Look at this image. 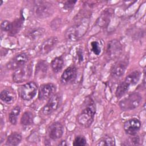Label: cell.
<instances>
[{
  "instance_id": "obj_1",
  "label": "cell",
  "mask_w": 146,
  "mask_h": 146,
  "mask_svg": "<svg viewBox=\"0 0 146 146\" xmlns=\"http://www.w3.org/2000/svg\"><path fill=\"white\" fill-rule=\"evenodd\" d=\"M83 108L78 115V123L85 128H88L92 124L96 113L95 103L91 98H87L83 103Z\"/></svg>"
},
{
  "instance_id": "obj_2",
  "label": "cell",
  "mask_w": 146,
  "mask_h": 146,
  "mask_svg": "<svg viewBox=\"0 0 146 146\" xmlns=\"http://www.w3.org/2000/svg\"><path fill=\"white\" fill-rule=\"evenodd\" d=\"M141 100V96L139 93L134 92L120 100L119 106L123 111L132 110L140 105Z\"/></svg>"
},
{
  "instance_id": "obj_3",
  "label": "cell",
  "mask_w": 146,
  "mask_h": 146,
  "mask_svg": "<svg viewBox=\"0 0 146 146\" xmlns=\"http://www.w3.org/2000/svg\"><path fill=\"white\" fill-rule=\"evenodd\" d=\"M33 72V64L26 63L25 65L16 69L13 75V80L14 82L19 83L29 80Z\"/></svg>"
},
{
  "instance_id": "obj_4",
  "label": "cell",
  "mask_w": 146,
  "mask_h": 146,
  "mask_svg": "<svg viewBox=\"0 0 146 146\" xmlns=\"http://www.w3.org/2000/svg\"><path fill=\"white\" fill-rule=\"evenodd\" d=\"M38 89V87L36 83L30 82L20 86L19 94L23 100L29 101L35 97Z\"/></svg>"
},
{
  "instance_id": "obj_5",
  "label": "cell",
  "mask_w": 146,
  "mask_h": 146,
  "mask_svg": "<svg viewBox=\"0 0 146 146\" xmlns=\"http://www.w3.org/2000/svg\"><path fill=\"white\" fill-rule=\"evenodd\" d=\"M88 28V23H80L67 29L66 32V37L71 40L76 41L82 37Z\"/></svg>"
},
{
  "instance_id": "obj_6",
  "label": "cell",
  "mask_w": 146,
  "mask_h": 146,
  "mask_svg": "<svg viewBox=\"0 0 146 146\" xmlns=\"http://www.w3.org/2000/svg\"><path fill=\"white\" fill-rule=\"evenodd\" d=\"M53 12L52 5L44 1H38L34 6V13L39 18H46L50 16Z\"/></svg>"
},
{
  "instance_id": "obj_7",
  "label": "cell",
  "mask_w": 146,
  "mask_h": 146,
  "mask_svg": "<svg viewBox=\"0 0 146 146\" xmlns=\"http://www.w3.org/2000/svg\"><path fill=\"white\" fill-rule=\"evenodd\" d=\"M122 51L123 46L118 40L113 39L108 43L106 53L109 59L111 60L117 59L121 54Z\"/></svg>"
},
{
  "instance_id": "obj_8",
  "label": "cell",
  "mask_w": 146,
  "mask_h": 146,
  "mask_svg": "<svg viewBox=\"0 0 146 146\" xmlns=\"http://www.w3.org/2000/svg\"><path fill=\"white\" fill-rule=\"evenodd\" d=\"M61 102V96L59 94H55L49 98L47 103L42 108V113L44 115H48L55 111L59 107Z\"/></svg>"
},
{
  "instance_id": "obj_9",
  "label": "cell",
  "mask_w": 146,
  "mask_h": 146,
  "mask_svg": "<svg viewBox=\"0 0 146 146\" xmlns=\"http://www.w3.org/2000/svg\"><path fill=\"white\" fill-rule=\"evenodd\" d=\"M56 90V86L52 83L40 85L38 90V99L40 100H44L50 98L55 94Z\"/></svg>"
},
{
  "instance_id": "obj_10",
  "label": "cell",
  "mask_w": 146,
  "mask_h": 146,
  "mask_svg": "<svg viewBox=\"0 0 146 146\" xmlns=\"http://www.w3.org/2000/svg\"><path fill=\"white\" fill-rule=\"evenodd\" d=\"M29 58L26 54L21 53L15 55L6 64L7 68L9 70H14L19 68L25 65L28 62Z\"/></svg>"
},
{
  "instance_id": "obj_11",
  "label": "cell",
  "mask_w": 146,
  "mask_h": 146,
  "mask_svg": "<svg viewBox=\"0 0 146 146\" xmlns=\"http://www.w3.org/2000/svg\"><path fill=\"white\" fill-rule=\"evenodd\" d=\"M124 129L128 135H135L140 130L141 122L137 118H132L127 120L124 124Z\"/></svg>"
},
{
  "instance_id": "obj_12",
  "label": "cell",
  "mask_w": 146,
  "mask_h": 146,
  "mask_svg": "<svg viewBox=\"0 0 146 146\" xmlns=\"http://www.w3.org/2000/svg\"><path fill=\"white\" fill-rule=\"evenodd\" d=\"M64 128L62 124L58 121L52 123L48 127L47 132L48 136L52 140H55L60 139L63 134Z\"/></svg>"
},
{
  "instance_id": "obj_13",
  "label": "cell",
  "mask_w": 146,
  "mask_h": 146,
  "mask_svg": "<svg viewBox=\"0 0 146 146\" xmlns=\"http://www.w3.org/2000/svg\"><path fill=\"white\" fill-rule=\"evenodd\" d=\"M128 64V59L127 58L118 60L111 69V74L112 76L115 78H119L121 76Z\"/></svg>"
},
{
  "instance_id": "obj_14",
  "label": "cell",
  "mask_w": 146,
  "mask_h": 146,
  "mask_svg": "<svg viewBox=\"0 0 146 146\" xmlns=\"http://www.w3.org/2000/svg\"><path fill=\"white\" fill-rule=\"evenodd\" d=\"M77 76V69L74 66L66 68L60 76V82L63 84H68L75 81Z\"/></svg>"
},
{
  "instance_id": "obj_15",
  "label": "cell",
  "mask_w": 146,
  "mask_h": 146,
  "mask_svg": "<svg viewBox=\"0 0 146 146\" xmlns=\"http://www.w3.org/2000/svg\"><path fill=\"white\" fill-rule=\"evenodd\" d=\"M58 39L56 36H51L43 42L39 48V53L42 55H46L50 52L56 46Z\"/></svg>"
},
{
  "instance_id": "obj_16",
  "label": "cell",
  "mask_w": 146,
  "mask_h": 146,
  "mask_svg": "<svg viewBox=\"0 0 146 146\" xmlns=\"http://www.w3.org/2000/svg\"><path fill=\"white\" fill-rule=\"evenodd\" d=\"M0 98L2 102L6 104H12L16 99V94L13 89L6 88L1 91Z\"/></svg>"
},
{
  "instance_id": "obj_17",
  "label": "cell",
  "mask_w": 146,
  "mask_h": 146,
  "mask_svg": "<svg viewBox=\"0 0 146 146\" xmlns=\"http://www.w3.org/2000/svg\"><path fill=\"white\" fill-rule=\"evenodd\" d=\"M141 76V73L139 71H134L128 74L124 81L129 86H135L139 82Z\"/></svg>"
},
{
  "instance_id": "obj_18",
  "label": "cell",
  "mask_w": 146,
  "mask_h": 146,
  "mask_svg": "<svg viewBox=\"0 0 146 146\" xmlns=\"http://www.w3.org/2000/svg\"><path fill=\"white\" fill-rule=\"evenodd\" d=\"M45 30L42 27H38L30 30L27 34V37L31 40H36L44 34Z\"/></svg>"
},
{
  "instance_id": "obj_19",
  "label": "cell",
  "mask_w": 146,
  "mask_h": 146,
  "mask_svg": "<svg viewBox=\"0 0 146 146\" xmlns=\"http://www.w3.org/2000/svg\"><path fill=\"white\" fill-rule=\"evenodd\" d=\"M22 140L21 135L17 132H14L10 133L6 140V144L7 145H17Z\"/></svg>"
},
{
  "instance_id": "obj_20",
  "label": "cell",
  "mask_w": 146,
  "mask_h": 146,
  "mask_svg": "<svg viewBox=\"0 0 146 146\" xmlns=\"http://www.w3.org/2000/svg\"><path fill=\"white\" fill-rule=\"evenodd\" d=\"M23 17L21 15V17L15 19L13 22L11 23V29L10 33V35H15L18 33L21 29L22 26L23 25Z\"/></svg>"
},
{
  "instance_id": "obj_21",
  "label": "cell",
  "mask_w": 146,
  "mask_h": 146,
  "mask_svg": "<svg viewBox=\"0 0 146 146\" xmlns=\"http://www.w3.org/2000/svg\"><path fill=\"white\" fill-rule=\"evenodd\" d=\"M64 66V60L62 56H58L53 59L51 63V67L52 71L58 73L60 72Z\"/></svg>"
},
{
  "instance_id": "obj_22",
  "label": "cell",
  "mask_w": 146,
  "mask_h": 146,
  "mask_svg": "<svg viewBox=\"0 0 146 146\" xmlns=\"http://www.w3.org/2000/svg\"><path fill=\"white\" fill-rule=\"evenodd\" d=\"M48 69L47 63L45 60H40L38 62L35 68V75L42 76L47 73Z\"/></svg>"
},
{
  "instance_id": "obj_23",
  "label": "cell",
  "mask_w": 146,
  "mask_h": 146,
  "mask_svg": "<svg viewBox=\"0 0 146 146\" xmlns=\"http://www.w3.org/2000/svg\"><path fill=\"white\" fill-rule=\"evenodd\" d=\"M21 112V108L19 106L14 107L9 115V121L12 125H15L17 123L18 117Z\"/></svg>"
},
{
  "instance_id": "obj_24",
  "label": "cell",
  "mask_w": 146,
  "mask_h": 146,
  "mask_svg": "<svg viewBox=\"0 0 146 146\" xmlns=\"http://www.w3.org/2000/svg\"><path fill=\"white\" fill-rule=\"evenodd\" d=\"M34 122V115L30 111H26L22 115L21 119V123L24 126L31 125Z\"/></svg>"
},
{
  "instance_id": "obj_25",
  "label": "cell",
  "mask_w": 146,
  "mask_h": 146,
  "mask_svg": "<svg viewBox=\"0 0 146 146\" xmlns=\"http://www.w3.org/2000/svg\"><path fill=\"white\" fill-rule=\"evenodd\" d=\"M130 86L125 82L124 80L121 82L116 90L115 95L117 98H120L122 97L129 90Z\"/></svg>"
},
{
  "instance_id": "obj_26",
  "label": "cell",
  "mask_w": 146,
  "mask_h": 146,
  "mask_svg": "<svg viewBox=\"0 0 146 146\" xmlns=\"http://www.w3.org/2000/svg\"><path fill=\"white\" fill-rule=\"evenodd\" d=\"M115 144V139L108 135L103 136L97 143V145H114Z\"/></svg>"
},
{
  "instance_id": "obj_27",
  "label": "cell",
  "mask_w": 146,
  "mask_h": 146,
  "mask_svg": "<svg viewBox=\"0 0 146 146\" xmlns=\"http://www.w3.org/2000/svg\"><path fill=\"white\" fill-rule=\"evenodd\" d=\"M112 13L110 12V10L104 11V13H103L100 18L98 19L99 25L101 26H105L106 23L108 24L110 21V19L111 18Z\"/></svg>"
},
{
  "instance_id": "obj_28",
  "label": "cell",
  "mask_w": 146,
  "mask_h": 146,
  "mask_svg": "<svg viewBox=\"0 0 146 146\" xmlns=\"http://www.w3.org/2000/svg\"><path fill=\"white\" fill-rule=\"evenodd\" d=\"M72 144L74 146H83L87 144V141L83 136L78 135L75 138Z\"/></svg>"
},
{
  "instance_id": "obj_29",
  "label": "cell",
  "mask_w": 146,
  "mask_h": 146,
  "mask_svg": "<svg viewBox=\"0 0 146 146\" xmlns=\"http://www.w3.org/2000/svg\"><path fill=\"white\" fill-rule=\"evenodd\" d=\"M91 51L95 55H98L101 52V48L100 44L98 41H92L91 42Z\"/></svg>"
},
{
  "instance_id": "obj_30",
  "label": "cell",
  "mask_w": 146,
  "mask_h": 146,
  "mask_svg": "<svg viewBox=\"0 0 146 146\" xmlns=\"http://www.w3.org/2000/svg\"><path fill=\"white\" fill-rule=\"evenodd\" d=\"M1 27L2 31L9 33L11 29V23L9 21L5 20L2 22Z\"/></svg>"
},
{
  "instance_id": "obj_31",
  "label": "cell",
  "mask_w": 146,
  "mask_h": 146,
  "mask_svg": "<svg viewBox=\"0 0 146 146\" xmlns=\"http://www.w3.org/2000/svg\"><path fill=\"white\" fill-rule=\"evenodd\" d=\"M76 3V1H67L63 4V9L66 11H69L74 7Z\"/></svg>"
},
{
  "instance_id": "obj_32",
  "label": "cell",
  "mask_w": 146,
  "mask_h": 146,
  "mask_svg": "<svg viewBox=\"0 0 146 146\" xmlns=\"http://www.w3.org/2000/svg\"><path fill=\"white\" fill-rule=\"evenodd\" d=\"M77 57H78V60L79 62H83L84 59V55H83V52L82 49L79 48L78 50L77 51Z\"/></svg>"
},
{
  "instance_id": "obj_33",
  "label": "cell",
  "mask_w": 146,
  "mask_h": 146,
  "mask_svg": "<svg viewBox=\"0 0 146 146\" xmlns=\"http://www.w3.org/2000/svg\"><path fill=\"white\" fill-rule=\"evenodd\" d=\"M62 143H60V145H67L66 143V141H61Z\"/></svg>"
},
{
  "instance_id": "obj_34",
  "label": "cell",
  "mask_w": 146,
  "mask_h": 146,
  "mask_svg": "<svg viewBox=\"0 0 146 146\" xmlns=\"http://www.w3.org/2000/svg\"><path fill=\"white\" fill-rule=\"evenodd\" d=\"M2 3H3V1H0V5H1L2 4Z\"/></svg>"
}]
</instances>
